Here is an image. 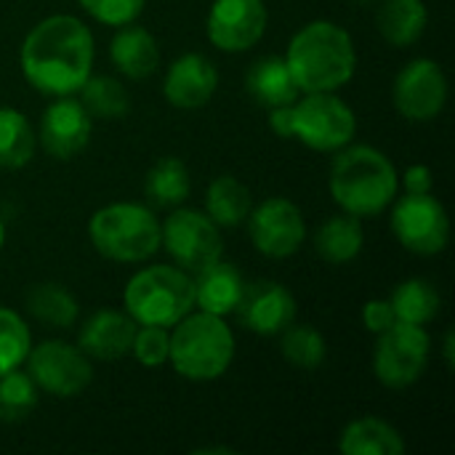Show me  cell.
<instances>
[{"label":"cell","instance_id":"cell-1","mask_svg":"<svg viewBox=\"0 0 455 455\" xmlns=\"http://www.w3.org/2000/svg\"><path fill=\"white\" fill-rule=\"evenodd\" d=\"M96 43L91 29L69 13L37 21L19 51L24 80L45 96H72L93 72Z\"/></svg>","mask_w":455,"mask_h":455},{"label":"cell","instance_id":"cell-2","mask_svg":"<svg viewBox=\"0 0 455 455\" xmlns=\"http://www.w3.org/2000/svg\"><path fill=\"white\" fill-rule=\"evenodd\" d=\"M285 64L301 93L339 91L355 77L357 69L355 40L336 21H309L291 37Z\"/></svg>","mask_w":455,"mask_h":455},{"label":"cell","instance_id":"cell-3","mask_svg":"<svg viewBox=\"0 0 455 455\" xmlns=\"http://www.w3.org/2000/svg\"><path fill=\"white\" fill-rule=\"evenodd\" d=\"M331 195L344 213L357 219L387 211L400 189L395 163L376 147L347 144L339 149L328 176Z\"/></svg>","mask_w":455,"mask_h":455},{"label":"cell","instance_id":"cell-4","mask_svg":"<svg viewBox=\"0 0 455 455\" xmlns=\"http://www.w3.org/2000/svg\"><path fill=\"white\" fill-rule=\"evenodd\" d=\"M269 125L280 139H296L315 152H339L352 144L357 117L336 91H320L299 96L293 104L275 107Z\"/></svg>","mask_w":455,"mask_h":455},{"label":"cell","instance_id":"cell-5","mask_svg":"<svg viewBox=\"0 0 455 455\" xmlns=\"http://www.w3.org/2000/svg\"><path fill=\"white\" fill-rule=\"evenodd\" d=\"M235 360V333L224 317L189 312L171 331L168 363L187 381H216Z\"/></svg>","mask_w":455,"mask_h":455},{"label":"cell","instance_id":"cell-6","mask_svg":"<svg viewBox=\"0 0 455 455\" xmlns=\"http://www.w3.org/2000/svg\"><path fill=\"white\" fill-rule=\"evenodd\" d=\"M123 304L136 325L173 328L184 315L195 309V283L181 267H144L128 280Z\"/></svg>","mask_w":455,"mask_h":455},{"label":"cell","instance_id":"cell-7","mask_svg":"<svg viewBox=\"0 0 455 455\" xmlns=\"http://www.w3.org/2000/svg\"><path fill=\"white\" fill-rule=\"evenodd\" d=\"M88 240L109 261L139 264L160 251V221L147 205L112 203L91 216Z\"/></svg>","mask_w":455,"mask_h":455},{"label":"cell","instance_id":"cell-8","mask_svg":"<svg viewBox=\"0 0 455 455\" xmlns=\"http://www.w3.org/2000/svg\"><path fill=\"white\" fill-rule=\"evenodd\" d=\"M432 339L424 325L395 323L389 331L379 333L373 352V373L389 389L413 387L429 365Z\"/></svg>","mask_w":455,"mask_h":455},{"label":"cell","instance_id":"cell-9","mask_svg":"<svg viewBox=\"0 0 455 455\" xmlns=\"http://www.w3.org/2000/svg\"><path fill=\"white\" fill-rule=\"evenodd\" d=\"M24 365L37 389L61 400L83 395L93 381L91 357L80 347H72L59 339L32 347Z\"/></svg>","mask_w":455,"mask_h":455},{"label":"cell","instance_id":"cell-10","mask_svg":"<svg viewBox=\"0 0 455 455\" xmlns=\"http://www.w3.org/2000/svg\"><path fill=\"white\" fill-rule=\"evenodd\" d=\"M160 245L184 272H200L224 253L221 229L208 219V213L192 208H176L160 224Z\"/></svg>","mask_w":455,"mask_h":455},{"label":"cell","instance_id":"cell-11","mask_svg":"<svg viewBox=\"0 0 455 455\" xmlns=\"http://www.w3.org/2000/svg\"><path fill=\"white\" fill-rule=\"evenodd\" d=\"M392 232L405 251L416 256H437L451 240L448 211L432 192L405 195L392 208Z\"/></svg>","mask_w":455,"mask_h":455},{"label":"cell","instance_id":"cell-12","mask_svg":"<svg viewBox=\"0 0 455 455\" xmlns=\"http://www.w3.org/2000/svg\"><path fill=\"white\" fill-rule=\"evenodd\" d=\"M253 248L267 259H288L307 240V224L299 205L288 197H269L248 213Z\"/></svg>","mask_w":455,"mask_h":455},{"label":"cell","instance_id":"cell-13","mask_svg":"<svg viewBox=\"0 0 455 455\" xmlns=\"http://www.w3.org/2000/svg\"><path fill=\"white\" fill-rule=\"evenodd\" d=\"M397 112L411 123L435 120L448 101V77L443 67L432 59L408 61L392 88Z\"/></svg>","mask_w":455,"mask_h":455},{"label":"cell","instance_id":"cell-14","mask_svg":"<svg viewBox=\"0 0 455 455\" xmlns=\"http://www.w3.org/2000/svg\"><path fill=\"white\" fill-rule=\"evenodd\" d=\"M264 0H213L205 21L208 40L224 53H240L253 48L267 32Z\"/></svg>","mask_w":455,"mask_h":455},{"label":"cell","instance_id":"cell-15","mask_svg":"<svg viewBox=\"0 0 455 455\" xmlns=\"http://www.w3.org/2000/svg\"><path fill=\"white\" fill-rule=\"evenodd\" d=\"M232 315H237L240 325L256 336H280L296 323V299L275 280H256L251 285L245 283Z\"/></svg>","mask_w":455,"mask_h":455},{"label":"cell","instance_id":"cell-16","mask_svg":"<svg viewBox=\"0 0 455 455\" xmlns=\"http://www.w3.org/2000/svg\"><path fill=\"white\" fill-rule=\"evenodd\" d=\"M93 131V117L72 96H56L40 117V144L56 160H72L80 155Z\"/></svg>","mask_w":455,"mask_h":455},{"label":"cell","instance_id":"cell-17","mask_svg":"<svg viewBox=\"0 0 455 455\" xmlns=\"http://www.w3.org/2000/svg\"><path fill=\"white\" fill-rule=\"evenodd\" d=\"M219 88V72L213 61L203 53L179 56L163 80V93L176 109H200L213 99Z\"/></svg>","mask_w":455,"mask_h":455},{"label":"cell","instance_id":"cell-18","mask_svg":"<svg viewBox=\"0 0 455 455\" xmlns=\"http://www.w3.org/2000/svg\"><path fill=\"white\" fill-rule=\"evenodd\" d=\"M133 333H136V320L128 312L99 309L83 323L77 347L91 360L112 363V360L131 355Z\"/></svg>","mask_w":455,"mask_h":455},{"label":"cell","instance_id":"cell-19","mask_svg":"<svg viewBox=\"0 0 455 455\" xmlns=\"http://www.w3.org/2000/svg\"><path fill=\"white\" fill-rule=\"evenodd\" d=\"M109 61L131 80H147L160 67V45L155 35L139 24L117 27L115 37L109 40Z\"/></svg>","mask_w":455,"mask_h":455},{"label":"cell","instance_id":"cell-20","mask_svg":"<svg viewBox=\"0 0 455 455\" xmlns=\"http://www.w3.org/2000/svg\"><path fill=\"white\" fill-rule=\"evenodd\" d=\"M192 283H195V307L219 317H227L235 312L245 288L240 269L221 259L195 272Z\"/></svg>","mask_w":455,"mask_h":455},{"label":"cell","instance_id":"cell-21","mask_svg":"<svg viewBox=\"0 0 455 455\" xmlns=\"http://www.w3.org/2000/svg\"><path fill=\"white\" fill-rule=\"evenodd\" d=\"M245 85H248V93L253 96V101L267 109L293 104L301 96V88L296 85L285 59H280V56H264L259 61H253L248 69Z\"/></svg>","mask_w":455,"mask_h":455},{"label":"cell","instance_id":"cell-22","mask_svg":"<svg viewBox=\"0 0 455 455\" xmlns=\"http://www.w3.org/2000/svg\"><path fill=\"white\" fill-rule=\"evenodd\" d=\"M339 451L344 455H403L405 440L392 424L368 416L344 427Z\"/></svg>","mask_w":455,"mask_h":455},{"label":"cell","instance_id":"cell-23","mask_svg":"<svg viewBox=\"0 0 455 455\" xmlns=\"http://www.w3.org/2000/svg\"><path fill=\"white\" fill-rule=\"evenodd\" d=\"M376 24L387 43L405 48L421 40L429 24V11L424 0H384V5L379 8Z\"/></svg>","mask_w":455,"mask_h":455},{"label":"cell","instance_id":"cell-24","mask_svg":"<svg viewBox=\"0 0 455 455\" xmlns=\"http://www.w3.org/2000/svg\"><path fill=\"white\" fill-rule=\"evenodd\" d=\"M363 245H365V229H363V221L352 213L328 219L315 237L317 256L328 264L355 261L360 256Z\"/></svg>","mask_w":455,"mask_h":455},{"label":"cell","instance_id":"cell-25","mask_svg":"<svg viewBox=\"0 0 455 455\" xmlns=\"http://www.w3.org/2000/svg\"><path fill=\"white\" fill-rule=\"evenodd\" d=\"M253 208L251 192L243 181L235 176H219L211 181L205 192V213L219 229H235L240 227Z\"/></svg>","mask_w":455,"mask_h":455},{"label":"cell","instance_id":"cell-26","mask_svg":"<svg viewBox=\"0 0 455 455\" xmlns=\"http://www.w3.org/2000/svg\"><path fill=\"white\" fill-rule=\"evenodd\" d=\"M24 304H27V312L37 323L59 328V331L72 328L77 315H80L77 299L59 283H37V285H32L27 291Z\"/></svg>","mask_w":455,"mask_h":455},{"label":"cell","instance_id":"cell-27","mask_svg":"<svg viewBox=\"0 0 455 455\" xmlns=\"http://www.w3.org/2000/svg\"><path fill=\"white\" fill-rule=\"evenodd\" d=\"M147 200L157 208H179L187 203L192 192L189 171L179 157H163L157 160L144 181Z\"/></svg>","mask_w":455,"mask_h":455},{"label":"cell","instance_id":"cell-28","mask_svg":"<svg viewBox=\"0 0 455 455\" xmlns=\"http://www.w3.org/2000/svg\"><path fill=\"white\" fill-rule=\"evenodd\" d=\"M397 323L408 325H429L440 315V293L435 283L424 277H411L400 283L389 299Z\"/></svg>","mask_w":455,"mask_h":455},{"label":"cell","instance_id":"cell-29","mask_svg":"<svg viewBox=\"0 0 455 455\" xmlns=\"http://www.w3.org/2000/svg\"><path fill=\"white\" fill-rule=\"evenodd\" d=\"M35 144L37 136L29 120L13 107H0V168H24L35 157Z\"/></svg>","mask_w":455,"mask_h":455},{"label":"cell","instance_id":"cell-30","mask_svg":"<svg viewBox=\"0 0 455 455\" xmlns=\"http://www.w3.org/2000/svg\"><path fill=\"white\" fill-rule=\"evenodd\" d=\"M77 93H80V104L96 120H120L131 109V99H128L125 85L109 75H93L91 72V77L83 83V88Z\"/></svg>","mask_w":455,"mask_h":455},{"label":"cell","instance_id":"cell-31","mask_svg":"<svg viewBox=\"0 0 455 455\" xmlns=\"http://www.w3.org/2000/svg\"><path fill=\"white\" fill-rule=\"evenodd\" d=\"M280 352L283 357L301 371H317L328 357V344L315 325H296L291 323L280 333Z\"/></svg>","mask_w":455,"mask_h":455},{"label":"cell","instance_id":"cell-32","mask_svg":"<svg viewBox=\"0 0 455 455\" xmlns=\"http://www.w3.org/2000/svg\"><path fill=\"white\" fill-rule=\"evenodd\" d=\"M37 405V387L24 371H8L0 376V421H24Z\"/></svg>","mask_w":455,"mask_h":455},{"label":"cell","instance_id":"cell-33","mask_svg":"<svg viewBox=\"0 0 455 455\" xmlns=\"http://www.w3.org/2000/svg\"><path fill=\"white\" fill-rule=\"evenodd\" d=\"M32 349V333L21 315L0 307V376L24 365Z\"/></svg>","mask_w":455,"mask_h":455},{"label":"cell","instance_id":"cell-34","mask_svg":"<svg viewBox=\"0 0 455 455\" xmlns=\"http://www.w3.org/2000/svg\"><path fill=\"white\" fill-rule=\"evenodd\" d=\"M168 349H171V331L160 325H139L133 333L131 355L144 365V368H160L168 363Z\"/></svg>","mask_w":455,"mask_h":455},{"label":"cell","instance_id":"cell-35","mask_svg":"<svg viewBox=\"0 0 455 455\" xmlns=\"http://www.w3.org/2000/svg\"><path fill=\"white\" fill-rule=\"evenodd\" d=\"M88 16L107 27H123L141 16L147 0H77Z\"/></svg>","mask_w":455,"mask_h":455},{"label":"cell","instance_id":"cell-36","mask_svg":"<svg viewBox=\"0 0 455 455\" xmlns=\"http://www.w3.org/2000/svg\"><path fill=\"white\" fill-rule=\"evenodd\" d=\"M395 323H397V317H395V309H392L389 299H371L363 307V325H365L368 333L379 336V333L389 331Z\"/></svg>","mask_w":455,"mask_h":455},{"label":"cell","instance_id":"cell-37","mask_svg":"<svg viewBox=\"0 0 455 455\" xmlns=\"http://www.w3.org/2000/svg\"><path fill=\"white\" fill-rule=\"evenodd\" d=\"M400 184L405 187V195H429L435 187V176L427 165H411Z\"/></svg>","mask_w":455,"mask_h":455},{"label":"cell","instance_id":"cell-38","mask_svg":"<svg viewBox=\"0 0 455 455\" xmlns=\"http://www.w3.org/2000/svg\"><path fill=\"white\" fill-rule=\"evenodd\" d=\"M443 355H445V365L453 368L455 357H453V331L445 333V344H443Z\"/></svg>","mask_w":455,"mask_h":455},{"label":"cell","instance_id":"cell-39","mask_svg":"<svg viewBox=\"0 0 455 455\" xmlns=\"http://www.w3.org/2000/svg\"><path fill=\"white\" fill-rule=\"evenodd\" d=\"M3 243H5V224H3V219H0V251H3Z\"/></svg>","mask_w":455,"mask_h":455},{"label":"cell","instance_id":"cell-40","mask_svg":"<svg viewBox=\"0 0 455 455\" xmlns=\"http://www.w3.org/2000/svg\"><path fill=\"white\" fill-rule=\"evenodd\" d=\"M355 3H363V5H368V3H373V0H355Z\"/></svg>","mask_w":455,"mask_h":455}]
</instances>
